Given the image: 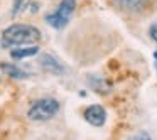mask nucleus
I'll use <instances>...</instances> for the list:
<instances>
[{
  "instance_id": "423d86ee",
  "label": "nucleus",
  "mask_w": 157,
  "mask_h": 140,
  "mask_svg": "<svg viewBox=\"0 0 157 140\" xmlns=\"http://www.w3.org/2000/svg\"><path fill=\"white\" fill-rule=\"evenodd\" d=\"M149 0H113V4L125 12H140Z\"/></svg>"
},
{
  "instance_id": "f8f14e48",
  "label": "nucleus",
  "mask_w": 157,
  "mask_h": 140,
  "mask_svg": "<svg viewBox=\"0 0 157 140\" xmlns=\"http://www.w3.org/2000/svg\"><path fill=\"white\" fill-rule=\"evenodd\" d=\"M133 138H149V135H142V133H139V135H133Z\"/></svg>"
},
{
  "instance_id": "f257e3e1",
  "label": "nucleus",
  "mask_w": 157,
  "mask_h": 140,
  "mask_svg": "<svg viewBox=\"0 0 157 140\" xmlns=\"http://www.w3.org/2000/svg\"><path fill=\"white\" fill-rule=\"evenodd\" d=\"M42 34L37 27L31 24H12L2 32L0 37V47L14 49L19 46H32L41 42Z\"/></svg>"
},
{
  "instance_id": "9b49d317",
  "label": "nucleus",
  "mask_w": 157,
  "mask_h": 140,
  "mask_svg": "<svg viewBox=\"0 0 157 140\" xmlns=\"http://www.w3.org/2000/svg\"><path fill=\"white\" fill-rule=\"evenodd\" d=\"M149 36H150V39H152V41L157 42V22H154V24L149 27Z\"/></svg>"
},
{
  "instance_id": "20e7f679",
  "label": "nucleus",
  "mask_w": 157,
  "mask_h": 140,
  "mask_svg": "<svg viewBox=\"0 0 157 140\" xmlns=\"http://www.w3.org/2000/svg\"><path fill=\"white\" fill-rule=\"evenodd\" d=\"M39 66L42 71H46L48 74H54V76H63L66 74V66L59 61V58H56L51 52H42L37 59Z\"/></svg>"
},
{
  "instance_id": "ddd939ff",
  "label": "nucleus",
  "mask_w": 157,
  "mask_h": 140,
  "mask_svg": "<svg viewBox=\"0 0 157 140\" xmlns=\"http://www.w3.org/2000/svg\"><path fill=\"white\" fill-rule=\"evenodd\" d=\"M154 58H155V69H157V51L154 52Z\"/></svg>"
},
{
  "instance_id": "1a4fd4ad",
  "label": "nucleus",
  "mask_w": 157,
  "mask_h": 140,
  "mask_svg": "<svg viewBox=\"0 0 157 140\" xmlns=\"http://www.w3.org/2000/svg\"><path fill=\"white\" fill-rule=\"evenodd\" d=\"M88 85L91 86L95 91H98V93H101V95H105V93H108L110 91V85L105 81L103 78H100V76H90L88 78Z\"/></svg>"
},
{
  "instance_id": "9d476101",
  "label": "nucleus",
  "mask_w": 157,
  "mask_h": 140,
  "mask_svg": "<svg viewBox=\"0 0 157 140\" xmlns=\"http://www.w3.org/2000/svg\"><path fill=\"white\" fill-rule=\"evenodd\" d=\"M29 4H31V0H14L10 15H12V17H17L19 14H22V12L29 7Z\"/></svg>"
},
{
  "instance_id": "6e6552de",
  "label": "nucleus",
  "mask_w": 157,
  "mask_h": 140,
  "mask_svg": "<svg viewBox=\"0 0 157 140\" xmlns=\"http://www.w3.org/2000/svg\"><path fill=\"white\" fill-rule=\"evenodd\" d=\"M39 54V46L32 44L29 47H14L10 49V58L12 59H22V58H29V56H36Z\"/></svg>"
},
{
  "instance_id": "7ed1b4c3",
  "label": "nucleus",
  "mask_w": 157,
  "mask_h": 140,
  "mask_svg": "<svg viewBox=\"0 0 157 140\" xmlns=\"http://www.w3.org/2000/svg\"><path fill=\"white\" fill-rule=\"evenodd\" d=\"M75 9H76V0H61L59 5L56 7V10L44 17L46 24L52 29L61 31L69 24L73 14H75Z\"/></svg>"
},
{
  "instance_id": "0eeeda50",
  "label": "nucleus",
  "mask_w": 157,
  "mask_h": 140,
  "mask_svg": "<svg viewBox=\"0 0 157 140\" xmlns=\"http://www.w3.org/2000/svg\"><path fill=\"white\" fill-rule=\"evenodd\" d=\"M0 69H2L4 74H7L9 78H12V79H27L29 76H31L27 71L21 69L15 64H10V62H2V64H0Z\"/></svg>"
},
{
  "instance_id": "39448f33",
  "label": "nucleus",
  "mask_w": 157,
  "mask_h": 140,
  "mask_svg": "<svg viewBox=\"0 0 157 140\" xmlns=\"http://www.w3.org/2000/svg\"><path fill=\"white\" fill-rule=\"evenodd\" d=\"M83 116L91 127H103L106 122V110L101 105H90L85 108Z\"/></svg>"
},
{
  "instance_id": "f03ea898",
  "label": "nucleus",
  "mask_w": 157,
  "mask_h": 140,
  "mask_svg": "<svg viewBox=\"0 0 157 140\" xmlns=\"http://www.w3.org/2000/svg\"><path fill=\"white\" fill-rule=\"evenodd\" d=\"M59 108L61 105L56 98H51V96L39 98L27 110V118L31 122H46V120H51L59 112Z\"/></svg>"
}]
</instances>
